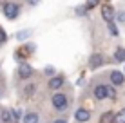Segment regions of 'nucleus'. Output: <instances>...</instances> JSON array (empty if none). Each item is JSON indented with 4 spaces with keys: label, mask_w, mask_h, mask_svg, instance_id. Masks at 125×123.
Here are the masks:
<instances>
[{
    "label": "nucleus",
    "mask_w": 125,
    "mask_h": 123,
    "mask_svg": "<svg viewBox=\"0 0 125 123\" xmlns=\"http://www.w3.org/2000/svg\"><path fill=\"white\" fill-rule=\"evenodd\" d=\"M24 123H38V114L27 112V114L24 116Z\"/></svg>",
    "instance_id": "obj_10"
},
{
    "label": "nucleus",
    "mask_w": 125,
    "mask_h": 123,
    "mask_svg": "<svg viewBox=\"0 0 125 123\" xmlns=\"http://www.w3.org/2000/svg\"><path fill=\"white\" fill-rule=\"evenodd\" d=\"M107 96H109V98H114V96H116V92H114L113 87H107Z\"/></svg>",
    "instance_id": "obj_17"
},
{
    "label": "nucleus",
    "mask_w": 125,
    "mask_h": 123,
    "mask_svg": "<svg viewBox=\"0 0 125 123\" xmlns=\"http://www.w3.org/2000/svg\"><path fill=\"white\" fill-rule=\"evenodd\" d=\"M25 89H27V91H25V94H31L33 89H34V85H29V87H25Z\"/></svg>",
    "instance_id": "obj_20"
},
{
    "label": "nucleus",
    "mask_w": 125,
    "mask_h": 123,
    "mask_svg": "<svg viewBox=\"0 0 125 123\" xmlns=\"http://www.w3.org/2000/svg\"><path fill=\"white\" fill-rule=\"evenodd\" d=\"M94 98L96 100L107 98V85H96L94 87Z\"/></svg>",
    "instance_id": "obj_3"
},
{
    "label": "nucleus",
    "mask_w": 125,
    "mask_h": 123,
    "mask_svg": "<svg viewBox=\"0 0 125 123\" xmlns=\"http://www.w3.org/2000/svg\"><path fill=\"white\" fill-rule=\"evenodd\" d=\"M74 118L78 121H89V118H91V112L87 111V109H78L74 114Z\"/></svg>",
    "instance_id": "obj_5"
},
{
    "label": "nucleus",
    "mask_w": 125,
    "mask_h": 123,
    "mask_svg": "<svg viewBox=\"0 0 125 123\" xmlns=\"http://www.w3.org/2000/svg\"><path fill=\"white\" fill-rule=\"evenodd\" d=\"M98 4H100V0H87V9H91V7L98 6Z\"/></svg>",
    "instance_id": "obj_16"
},
{
    "label": "nucleus",
    "mask_w": 125,
    "mask_h": 123,
    "mask_svg": "<svg viewBox=\"0 0 125 123\" xmlns=\"http://www.w3.org/2000/svg\"><path fill=\"white\" fill-rule=\"evenodd\" d=\"M109 31H111V35H113V36H118V29H116V25L113 24V20L109 22Z\"/></svg>",
    "instance_id": "obj_15"
},
{
    "label": "nucleus",
    "mask_w": 125,
    "mask_h": 123,
    "mask_svg": "<svg viewBox=\"0 0 125 123\" xmlns=\"http://www.w3.org/2000/svg\"><path fill=\"white\" fill-rule=\"evenodd\" d=\"M114 123H125V109H123V111H120L118 114H116Z\"/></svg>",
    "instance_id": "obj_14"
},
{
    "label": "nucleus",
    "mask_w": 125,
    "mask_h": 123,
    "mask_svg": "<svg viewBox=\"0 0 125 123\" xmlns=\"http://www.w3.org/2000/svg\"><path fill=\"white\" fill-rule=\"evenodd\" d=\"M6 40H7V35H6V33L2 31V29H0V44H4Z\"/></svg>",
    "instance_id": "obj_18"
},
{
    "label": "nucleus",
    "mask_w": 125,
    "mask_h": 123,
    "mask_svg": "<svg viewBox=\"0 0 125 123\" xmlns=\"http://www.w3.org/2000/svg\"><path fill=\"white\" fill-rule=\"evenodd\" d=\"M118 20H120V22H125V13H120V15H118Z\"/></svg>",
    "instance_id": "obj_19"
},
{
    "label": "nucleus",
    "mask_w": 125,
    "mask_h": 123,
    "mask_svg": "<svg viewBox=\"0 0 125 123\" xmlns=\"http://www.w3.org/2000/svg\"><path fill=\"white\" fill-rule=\"evenodd\" d=\"M62 85H63V78H62V76L51 78V82H49V89H60Z\"/></svg>",
    "instance_id": "obj_9"
},
{
    "label": "nucleus",
    "mask_w": 125,
    "mask_h": 123,
    "mask_svg": "<svg viewBox=\"0 0 125 123\" xmlns=\"http://www.w3.org/2000/svg\"><path fill=\"white\" fill-rule=\"evenodd\" d=\"M18 74H20V78H29V76L33 74V69L27 65V63H22L20 69H18Z\"/></svg>",
    "instance_id": "obj_6"
},
{
    "label": "nucleus",
    "mask_w": 125,
    "mask_h": 123,
    "mask_svg": "<svg viewBox=\"0 0 125 123\" xmlns=\"http://www.w3.org/2000/svg\"><path fill=\"white\" fill-rule=\"evenodd\" d=\"M18 6H16V4H13V2H7L6 6H4V15L7 16V18L9 20H15L16 16H18Z\"/></svg>",
    "instance_id": "obj_1"
},
{
    "label": "nucleus",
    "mask_w": 125,
    "mask_h": 123,
    "mask_svg": "<svg viewBox=\"0 0 125 123\" xmlns=\"http://www.w3.org/2000/svg\"><path fill=\"white\" fill-rule=\"evenodd\" d=\"M102 63H103V58L100 56V54H93V56H91V62H89L91 69H98Z\"/></svg>",
    "instance_id": "obj_8"
},
{
    "label": "nucleus",
    "mask_w": 125,
    "mask_h": 123,
    "mask_svg": "<svg viewBox=\"0 0 125 123\" xmlns=\"http://www.w3.org/2000/svg\"><path fill=\"white\" fill-rule=\"evenodd\" d=\"M29 4H33V6H34V4H38V0H29Z\"/></svg>",
    "instance_id": "obj_23"
},
{
    "label": "nucleus",
    "mask_w": 125,
    "mask_h": 123,
    "mask_svg": "<svg viewBox=\"0 0 125 123\" xmlns=\"http://www.w3.org/2000/svg\"><path fill=\"white\" fill-rule=\"evenodd\" d=\"M114 114L113 112H105V114H103V116H102V123H111V121H114Z\"/></svg>",
    "instance_id": "obj_13"
},
{
    "label": "nucleus",
    "mask_w": 125,
    "mask_h": 123,
    "mask_svg": "<svg viewBox=\"0 0 125 123\" xmlns=\"http://www.w3.org/2000/svg\"><path fill=\"white\" fill-rule=\"evenodd\" d=\"M53 107L58 109V111H63V109L67 107V98H65V94L56 92V94L53 96Z\"/></svg>",
    "instance_id": "obj_2"
},
{
    "label": "nucleus",
    "mask_w": 125,
    "mask_h": 123,
    "mask_svg": "<svg viewBox=\"0 0 125 123\" xmlns=\"http://www.w3.org/2000/svg\"><path fill=\"white\" fill-rule=\"evenodd\" d=\"M111 82H113L114 85H122V83H123V73L113 71V73H111Z\"/></svg>",
    "instance_id": "obj_7"
},
{
    "label": "nucleus",
    "mask_w": 125,
    "mask_h": 123,
    "mask_svg": "<svg viewBox=\"0 0 125 123\" xmlns=\"http://www.w3.org/2000/svg\"><path fill=\"white\" fill-rule=\"evenodd\" d=\"M102 16L107 20V22H111V20L114 18V9L111 6H102Z\"/></svg>",
    "instance_id": "obj_4"
},
{
    "label": "nucleus",
    "mask_w": 125,
    "mask_h": 123,
    "mask_svg": "<svg viewBox=\"0 0 125 123\" xmlns=\"http://www.w3.org/2000/svg\"><path fill=\"white\" fill-rule=\"evenodd\" d=\"M13 116H15V114H13L11 111H2V118H0V120L9 123V121H13Z\"/></svg>",
    "instance_id": "obj_12"
},
{
    "label": "nucleus",
    "mask_w": 125,
    "mask_h": 123,
    "mask_svg": "<svg viewBox=\"0 0 125 123\" xmlns=\"http://www.w3.org/2000/svg\"><path fill=\"white\" fill-rule=\"evenodd\" d=\"M85 7H87V6H85ZM85 7H78L76 13H78V15H83V13H85Z\"/></svg>",
    "instance_id": "obj_21"
},
{
    "label": "nucleus",
    "mask_w": 125,
    "mask_h": 123,
    "mask_svg": "<svg viewBox=\"0 0 125 123\" xmlns=\"http://www.w3.org/2000/svg\"><path fill=\"white\" fill-rule=\"evenodd\" d=\"M54 123H67V121H65V120H56Z\"/></svg>",
    "instance_id": "obj_22"
},
{
    "label": "nucleus",
    "mask_w": 125,
    "mask_h": 123,
    "mask_svg": "<svg viewBox=\"0 0 125 123\" xmlns=\"http://www.w3.org/2000/svg\"><path fill=\"white\" fill-rule=\"evenodd\" d=\"M114 58H116V62H125V49H123V47L116 49V53H114Z\"/></svg>",
    "instance_id": "obj_11"
}]
</instances>
